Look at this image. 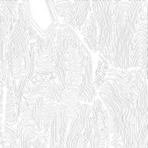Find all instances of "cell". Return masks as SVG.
<instances>
[{
  "instance_id": "13",
  "label": "cell",
  "mask_w": 148,
  "mask_h": 148,
  "mask_svg": "<svg viewBox=\"0 0 148 148\" xmlns=\"http://www.w3.org/2000/svg\"><path fill=\"white\" fill-rule=\"evenodd\" d=\"M3 130L2 117L0 115V148H3Z\"/></svg>"
},
{
  "instance_id": "8",
  "label": "cell",
  "mask_w": 148,
  "mask_h": 148,
  "mask_svg": "<svg viewBox=\"0 0 148 148\" xmlns=\"http://www.w3.org/2000/svg\"><path fill=\"white\" fill-rule=\"evenodd\" d=\"M58 49L66 54L69 49V39L63 29H59L57 33V45Z\"/></svg>"
},
{
  "instance_id": "10",
  "label": "cell",
  "mask_w": 148,
  "mask_h": 148,
  "mask_svg": "<svg viewBox=\"0 0 148 148\" xmlns=\"http://www.w3.org/2000/svg\"><path fill=\"white\" fill-rule=\"evenodd\" d=\"M64 90L58 84V82H54V84L49 88V101L61 104L62 96L64 95Z\"/></svg>"
},
{
  "instance_id": "7",
  "label": "cell",
  "mask_w": 148,
  "mask_h": 148,
  "mask_svg": "<svg viewBox=\"0 0 148 148\" xmlns=\"http://www.w3.org/2000/svg\"><path fill=\"white\" fill-rule=\"evenodd\" d=\"M53 3L60 16L66 18L71 15L73 1H53Z\"/></svg>"
},
{
  "instance_id": "15",
  "label": "cell",
  "mask_w": 148,
  "mask_h": 148,
  "mask_svg": "<svg viewBox=\"0 0 148 148\" xmlns=\"http://www.w3.org/2000/svg\"><path fill=\"white\" fill-rule=\"evenodd\" d=\"M88 141H86V139H84V141H83V143H82V148H90L89 147V145H88Z\"/></svg>"
},
{
  "instance_id": "6",
  "label": "cell",
  "mask_w": 148,
  "mask_h": 148,
  "mask_svg": "<svg viewBox=\"0 0 148 148\" xmlns=\"http://www.w3.org/2000/svg\"><path fill=\"white\" fill-rule=\"evenodd\" d=\"M83 73H84V64L81 60H79L71 66L67 77L71 79L82 80Z\"/></svg>"
},
{
  "instance_id": "4",
  "label": "cell",
  "mask_w": 148,
  "mask_h": 148,
  "mask_svg": "<svg viewBox=\"0 0 148 148\" xmlns=\"http://www.w3.org/2000/svg\"><path fill=\"white\" fill-rule=\"evenodd\" d=\"M89 26L86 29V35L84 36V42L87 45V47L95 53L99 48H98V27L97 22L95 20V15L93 12H90L89 16Z\"/></svg>"
},
{
  "instance_id": "5",
  "label": "cell",
  "mask_w": 148,
  "mask_h": 148,
  "mask_svg": "<svg viewBox=\"0 0 148 148\" xmlns=\"http://www.w3.org/2000/svg\"><path fill=\"white\" fill-rule=\"evenodd\" d=\"M77 114L79 116L80 121L82 123L84 132H83V137L88 141H90V138L92 136V124H91V119H90V106L89 104L82 103L80 106L79 110L77 112Z\"/></svg>"
},
{
  "instance_id": "3",
  "label": "cell",
  "mask_w": 148,
  "mask_h": 148,
  "mask_svg": "<svg viewBox=\"0 0 148 148\" xmlns=\"http://www.w3.org/2000/svg\"><path fill=\"white\" fill-rule=\"evenodd\" d=\"M91 11L90 1H73L71 16L79 31L87 19L88 12Z\"/></svg>"
},
{
  "instance_id": "9",
  "label": "cell",
  "mask_w": 148,
  "mask_h": 148,
  "mask_svg": "<svg viewBox=\"0 0 148 148\" xmlns=\"http://www.w3.org/2000/svg\"><path fill=\"white\" fill-rule=\"evenodd\" d=\"M81 60L79 57V52L77 49L69 48L68 52L66 53V61H65V69L66 72H69L72 65Z\"/></svg>"
},
{
  "instance_id": "12",
  "label": "cell",
  "mask_w": 148,
  "mask_h": 148,
  "mask_svg": "<svg viewBox=\"0 0 148 148\" xmlns=\"http://www.w3.org/2000/svg\"><path fill=\"white\" fill-rule=\"evenodd\" d=\"M47 143H44L40 138H37L32 144V148H47Z\"/></svg>"
},
{
  "instance_id": "16",
  "label": "cell",
  "mask_w": 148,
  "mask_h": 148,
  "mask_svg": "<svg viewBox=\"0 0 148 148\" xmlns=\"http://www.w3.org/2000/svg\"><path fill=\"white\" fill-rule=\"evenodd\" d=\"M108 148H110V147H108Z\"/></svg>"
},
{
  "instance_id": "14",
  "label": "cell",
  "mask_w": 148,
  "mask_h": 148,
  "mask_svg": "<svg viewBox=\"0 0 148 148\" xmlns=\"http://www.w3.org/2000/svg\"><path fill=\"white\" fill-rule=\"evenodd\" d=\"M10 148H21V147H20V146H19V144H18V142H17V140L14 141L13 143H12V145H11Z\"/></svg>"
},
{
  "instance_id": "11",
  "label": "cell",
  "mask_w": 148,
  "mask_h": 148,
  "mask_svg": "<svg viewBox=\"0 0 148 148\" xmlns=\"http://www.w3.org/2000/svg\"><path fill=\"white\" fill-rule=\"evenodd\" d=\"M23 60L21 58H16L12 61V64L9 68V73L12 79L17 80L21 77L22 67H23Z\"/></svg>"
},
{
  "instance_id": "2",
  "label": "cell",
  "mask_w": 148,
  "mask_h": 148,
  "mask_svg": "<svg viewBox=\"0 0 148 148\" xmlns=\"http://www.w3.org/2000/svg\"><path fill=\"white\" fill-rule=\"evenodd\" d=\"M83 126L77 114L70 121L69 132L66 136L64 148H82L84 141Z\"/></svg>"
},
{
  "instance_id": "1",
  "label": "cell",
  "mask_w": 148,
  "mask_h": 148,
  "mask_svg": "<svg viewBox=\"0 0 148 148\" xmlns=\"http://www.w3.org/2000/svg\"><path fill=\"white\" fill-rule=\"evenodd\" d=\"M69 123H70L69 117L59 108L50 123L49 148H64Z\"/></svg>"
}]
</instances>
